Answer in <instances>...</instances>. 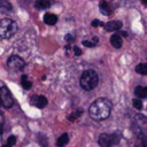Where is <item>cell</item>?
I'll return each mask as SVG.
<instances>
[{"label":"cell","instance_id":"25","mask_svg":"<svg viewBox=\"0 0 147 147\" xmlns=\"http://www.w3.org/2000/svg\"><path fill=\"white\" fill-rule=\"evenodd\" d=\"M2 132H3V124L0 123V134H2Z\"/></svg>","mask_w":147,"mask_h":147},{"label":"cell","instance_id":"5","mask_svg":"<svg viewBox=\"0 0 147 147\" xmlns=\"http://www.w3.org/2000/svg\"><path fill=\"white\" fill-rule=\"evenodd\" d=\"M14 105L13 95L7 86L0 87V106L3 108H10Z\"/></svg>","mask_w":147,"mask_h":147},{"label":"cell","instance_id":"18","mask_svg":"<svg viewBox=\"0 0 147 147\" xmlns=\"http://www.w3.org/2000/svg\"><path fill=\"white\" fill-rule=\"evenodd\" d=\"M83 114V110L82 109H79V110H76V111H74V113H71L69 116H68V119L69 121H75L76 118H78V117H80V115Z\"/></svg>","mask_w":147,"mask_h":147},{"label":"cell","instance_id":"16","mask_svg":"<svg viewBox=\"0 0 147 147\" xmlns=\"http://www.w3.org/2000/svg\"><path fill=\"white\" fill-rule=\"evenodd\" d=\"M13 9L11 5L6 0H0V11H10Z\"/></svg>","mask_w":147,"mask_h":147},{"label":"cell","instance_id":"27","mask_svg":"<svg viewBox=\"0 0 147 147\" xmlns=\"http://www.w3.org/2000/svg\"><path fill=\"white\" fill-rule=\"evenodd\" d=\"M1 147H9V146H8L7 144H6V145H3V146H1Z\"/></svg>","mask_w":147,"mask_h":147},{"label":"cell","instance_id":"10","mask_svg":"<svg viewBox=\"0 0 147 147\" xmlns=\"http://www.w3.org/2000/svg\"><path fill=\"white\" fill-rule=\"evenodd\" d=\"M136 96L138 99H146L147 98V86H137L134 90Z\"/></svg>","mask_w":147,"mask_h":147},{"label":"cell","instance_id":"17","mask_svg":"<svg viewBox=\"0 0 147 147\" xmlns=\"http://www.w3.org/2000/svg\"><path fill=\"white\" fill-rule=\"evenodd\" d=\"M136 71L140 75H147V63H140L136 67Z\"/></svg>","mask_w":147,"mask_h":147},{"label":"cell","instance_id":"1","mask_svg":"<svg viewBox=\"0 0 147 147\" xmlns=\"http://www.w3.org/2000/svg\"><path fill=\"white\" fill-rule=\"evenodd\" d=\"M111 111V102L106 98L96 99L88 109V114L94 121H105L109 117Z\"/></svg>","mask_w":147,"mask_h":147},{"label":"cell","instance_id":"14","mask_svg":"<svg viewBox=\"0 0 147 147\" xmlns=\"http://www.w3.org/2000/svg\"><path fill=\"white\" fill-rule=\"evenodd\" d=\"M68 142H69V136H68V133H63L59 137V139L56 141V146L57 147H64Z\"/></svg>","mask_w":147,"mask_h":147},{"label":"cell","instance_id":"4","mask_svg":"<svg viewBox=\"0 0 147 147\" xmlns=\"http://www.w3.org/2000/svg\"><path fill=\"white\" fill-rule=\"evenodd\" d=\"M122 136L119 132H114L111 134H108V133H102L100 134L99 137V146L100 147H113L114 145H117L121 140Z\"/></svg>","mask_w":147,"mask_h":147},{"label":"cell","instance_id":"20","mask_svg":"<svg viewBox=\"0 0 147 147\" xmlns=\"http://www.w3.org/2000/svg\"><path fill=\"white\" fill-rule=\"evenodd\" d=\"M132 105H133V107L137 109V110H140V109H142V102H141V100L140 99H133V101H132Z\"/></svg>","mask_w":147,"mask_h":147},{"label":"cell","instance_id":"13","mask_svg":"<svg viewBox=\"0 0 147 147\" xmlns=\"http://www.w3.org/2000/svg\"><path fill=\"white\" fill-rule=\"evenodd\" d=\"M99 8H100V11H101L103 15H110V14H111V9H110L109 5L106 2V0H101V1H100Z\"/></svg>","mask_w":147,"mask_h":147},{"label":"cell","instance_id":"26","mask_svg":"<svg viewBox=\"0 0 147 147\" xmlns=\"http://www.w3.org/2000/svg\"><path fill=\"white\" fill-rule=\"evenodd\" d=\"M142 2H144L145 6H147V0H142Z\"/></svg>","mask_w":147,"mask_h":147},{"label":"cell","instance_id":"6","mask_svg":"<svg viewBox=\"0 0 147 147\" xmlns=\"http://www.w3.org/2000/svg\"><path fill=\"white\" fill-rule=\"evenodd\" d=\"M7 65L11 70H16L17 71V70H22L24 68L25 63H24V61H23V59L21 56H18V55H11L8 59V61H7Z\"/></svg>","mask_w":147,"mask_h":147},{"label":"cell","instance_id":"7","mask_svg":"<svg viewBox=\"0 0 147 147\" xmlns=\"http://www.w3.org/2000/svg\"><path fill=\"white\" fill-rule=\"evenodd\" d=\"M30 103L37 108H44L47 106V99L42 95H32L30 98Z\"/></svg>","mask_w":147,"mask_h":147},{"label":"cell","instance_id":"21","mask_svg":"<svg viewBox=\"0 0 147 147\" xmlns=\"http://www.w3.org/2000/svg\"><path fill=\"white\" fill-rule=\"evenodd\" d=\"M15 144H16V137H15V136L8 137V139H7V145H8L9 147H13Z\"/></svg>","mask_w":147,"mask_h":147},{"label":"cell","instance_id":"11","mask_svg":"<svg viewBox=\"0 0 147 147\" xmlns=\"http://www.w3.org/2000/svg\"><path fill=\"white\" fill-rule=\"evenodd\" d=\"M134 147H147V131L145 133H138V141Z\"/></svg>","mask_w":147,"mask_h":147},{"label":"cell","instance_id":"24","mask_svg":"<svg viewBox=\"0 0 147 147\" xmlns=\"http://www.w3.org/2000/svg\"><path fill=\"white\" fill-rule=\"evenodd\" d=\"M101 24V22L99 21V20H94L93 22H92V26H99Z\"/></svg>","mask_w":147,"mask_h":147},{"label":"cell","instance_id":"3","mask_svg":"<svg viewBox=\"0 0 147 147\" xmlns=\"http://www.w3.org/2000/svg\"><path fill=\"white\" fill-rule=\"evenodd\" d=\"M17 32V24L11 18H2L0 21V38H11Z\"/></svg>","mask_w":147,"mask_h":147},{"label":"cell","instance_id":"9","mask_svg":"<svg viewBox=\"0 0 147 147\" xmlns=\"http://www.w3.org/2000/svg\"><path fill=\"white\" fill-rule=\"evenodd\" d=\"M44 22L48 25H54L57 22V16L52 13H46L44 15Z\"/></svg>","mask_w":147,"mask_h":147},{"label":"cell","instance_id":"19","mask_svg":"<svg viewBox=\"0 0 147 147\" xmlns=\"http://www.w3.org/2000/svg\"><path fill=\"white\" fill-rule=\"evenodd\" d=\"M22 86L25 88V90H29L31 86H32V83L30 80H28V77L25 75L22 76Z\"/></svg>","mask_w":147,"mask_h":147},{"label":"cell","instance_id":"22","mask_svg":"<svg viewBox=\"0 0 147 147\" xmlns=\"http://www.w3.org/2000/svg\"><path fill=\"white\" fill-rule=\"evenodd\" d=\"M83 45L84 46H86V47H94L96 44L94 42V41H90V40H84L83 41Z\"/></svg>","mask_w":147,"mask_h":147},{"label":"cell","instance_id":"2","mask_svg":"<svg viewBox=\"0 0 147 147\" xmlns=\"http://www.w3.org/2000/svg\"><path fill=\"white\" fill-rule=\"evenodd\" d=\"M99 83V76L94 70H86L82 74L79 84L85 91H92Z\"/></svg>","mask_w":147,"mask_h":147},{"label":"cell","instance_id":"15","mask_svg":"<svg viewBox=\"0 0 147 147\" xmlns=\"http://www.w3.org/2000/svg\"><path fill=\"white\" fill-rule=\"evenodd\" d=\"M51 3H52V0H37L34 6L38 9H46L51 6Z\"/></svg>","mask_w":147,"mask_h":147},{"label":"cell","instance_id":"8","mask_svg":"<svg viewBox=\"0 0 147 147\" xmlns=\"http://www.w3.org/2000/svg\"><path fill=\"white\" fill-rule=\"evenodd\" d=\"M122 28V22L121 21H109L105 24V29L107 31H117Z\"/></svg>","mask_w":147,"mask_h":147},{"label":"cell","instance_id":"12","mask_svg":"<svg viewBox=\"0 0 147 147\" xmlns=\"http://www.w3.org/2000/svg\"><path fill=\"white\" fill-rule=\"evenodd\" d=\"M110 44H111V46L115 47V48H121L123 41H122V38H121L117 33H115V34H113V36L110 37Z\"/></svg>","mask_w":147,"mask_h":147},{"label":"cell","instance_id":"23","mask_svg":"<svg viewBox=\"0 0 147 147\" xmlns=\"http://www.w3.org/2000/svg\"><path fill=\"white\" fill-rule=\"evenodd\" d=\"M74 51H75V54H76V55H80V54H82L80 48H78L77 46H75V47H74Z\"/></svg>","mask_w":147,"mask_h":147}]
</instances>
